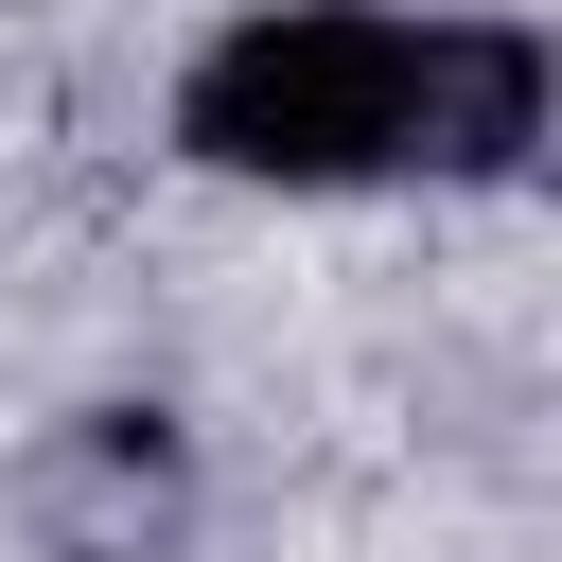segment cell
Here are the masks:
<instances>
[{"instance_id":"cell-1","label":"cell","mask_w":562,"mask_h":562,"mask_svg":"<svg viewBox=\"0 0 562 562\" xmlns=\"http://www.w3.org/2000/svg\"><path fill=\"white\" fill-rule=\"evenodd\" d=\"M176 140L263 193L351 176H509L544 140V35L527 18H386V0H281L228 18L176 88Z\"/></svg>"}]
</instances>
